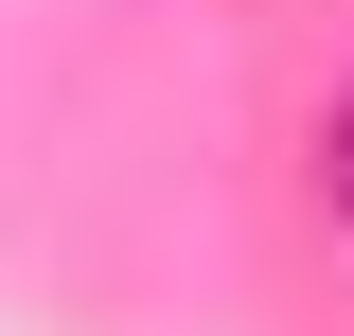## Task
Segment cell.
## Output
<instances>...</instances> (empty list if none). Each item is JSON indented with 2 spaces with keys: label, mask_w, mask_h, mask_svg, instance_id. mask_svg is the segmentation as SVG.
Instances as JSON below:
<instances>
[{
  "label": "cell",
  "mask_w": 354,
  "mask_h": 336,
  "mask_svg": "<svg viewBox=\"0 0 354 336\" xmlns=\"http://www.w3.org/2000/svg\"><path fill=\"white\" fill-rule=\"evenodd\" d=\"M319 212H354V88L319 106Z\"/></svg>",
  "instance_id": "obj_1"
}]
</instances>
